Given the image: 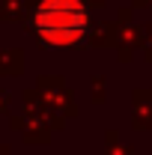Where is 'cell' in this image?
<instances>
[{
    "label": "cell",
    "instance_id": "obj_1",
    "mask_svg": "<svg viewBox=\"0 0 152 155\" xmlns=\"http://www.w3.org/2000/svg\"><path fill=\"white\" fill-rule=\"evenodd\" d=\"M36 30L48 42H72L87 30V9L78 0H45L36 12Z\"/></svg>",
    "mask_w": 152,
    "mask_h": 155
}]
</instances>
